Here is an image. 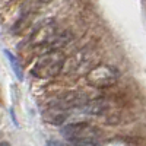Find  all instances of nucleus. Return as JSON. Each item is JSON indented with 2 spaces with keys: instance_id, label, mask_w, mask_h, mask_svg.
Listing matches in <instances>:
<instances>
[{
  "instance_id": "nucleus-1",
  "label": "nucleus",
  "mask_w": 146,
  "mask_h": 146,
  "mask_svg": "<svg viewBox=\"0 0 146 146\" xmlns=\"http://www.w3.org/2000/svg\"><path fill=\"white\" fill-rule=\"evenodd\" d=\"M64 62L66 58L62 54V51H48L36 60L31 73L35 78H40V79L56 78L63 72Z\"/></svg>"
},
{
  "instance_id": "nucleus-2",
  "label": "nucleus",
  "mask_w": 146,
  "mask_h": 146,
  "mask_svg": "<svg viewBox=\"0 0 146 146\" xmlns=\"http://www.w3.org/2000/svg\"><path fill=\"white\" fill-rule=\"evenodd\" d=\"M118 79V72L108 64H96L86 73V82L94 88L113 86Z\"/></svg>"
},
{
  "instance_id": "nucleus-3",
  "label": "nucleus",
  "mask_w": 146,
  "mask_h": 146,
  "mask_svg": "<svg viewBox=\"0 0 146 146\" xmlns=\"http://www.w3.org/2000/svg\"><path fill=\"white\" fill-rule=\"evenodd\" d=\"M88 101H89V95L86 92L70 91V92H66L63 95L57 96L56 100H53L48 104V107L69 111V110H73V108H82Z\"/></svg>"
},
{
  "instance_id": "nucleus-4",
  "label": "nucleus",
  "mask_w": 146,
  "mask_h": 146,
  "mask_svg": "<svg viewBox=\"0 0 146 146\" xmlns=\"http://www.w3.org/2000/svg\"><path fill=\"white\" fill-rule=\"evenodd\" d=\"M91 53L88 48H83L82 51L76 53L70 58H66L63 72L69 75H79V73H88L91 69Z\"/></svg>"
},
{
  "instance_id": "nucleus-5",
  "label": "nucleus",
  "mask_w": 146,
  "mask_h": 146,
  "mask_svg": "<svg viewBox=\"0 0 146 146\" xmlns=\"http://www.w3.org/2000/svg\"><path fill=\"white\" fill-rule=\"evenodd\" d=\"M96 133L98 130L88 123H70L62 129V135L72 142L79 139H95Z\"/></svg>"
},
{
  "instance_id": "nucleus-6",
  "label": "nucleus",
  "mask_w": 146,
  "mask_h": 146,
  "mask_svg": "<svg viewBox=\"0 0 146 146\" xmlns=\"http://www.w3.org/2000/svg\"><path fill=\"white\" fill-rule=\"evenodd\" d=\"M56 34H57V31H56V23H54V21H53V19H47L44 23H41V25L31 34L29 42H31V45H34V47L44 48V45L50 41Z\"/></svg>"
},
{
  "instance_id": "nucleus-7",
  "label": "nucleus",
  "mask_w": 146,
  "mask_h": 146,
  "mask_svg": "<svg viewBox=\"0 0 146 146\" xmlns=\"http://www.w3.org/2000/svg\"><path fill=\"white\" fill-rule=\"evenodd\" d=\"M80 110L83 114H88V115H104L110 110V104L107 100H102V98L92 100V101L89 100Z\"/></svg>"
},
{
  "instance_id": "nucleus-8",
  "label": "nucleus",
  "mask_w": 146,
  "mask_h": 146,
  "mask_svg": "<svg viewBox=\"0 0 146 146\" xmlns=\"http://www.w3.org/2000/svg\"><path fill=\"white\" fill-rule=\"evenodd\" d=\"M67 118V113L63 111V110H58V108H51L48 107V110L44 113V120L47 123H50L53 126H60L63 124Z\"/></svg>"
},
{
  "instance_id": "nucleus-9",
  "label": "nucleus",
  "mask_w": 146,
  "mask_h": 146,
  "mask_svg": "<svg viewBox=\"0 0 146 146\" xmlns=\"http://www.w3.org/2000/svg\"><path fill=\"white\" fill-rule=\"evenodd\" d=\"M5 56L7 57V60H9L12 69H13L16 78H18L19 80H22V79H23V75H22V67H21V62L18 60V57H16L13 53H10L9 50H5Z\"/></svg>"
},
{
  "instance_id": "nucleus-10",
  "label": "nucleus",
  "mask_w": 146,
  "mask_h": 146,
  "mask_svg": "<svg viewBox=\"0 0 146 146\" xmlns=\"http://www.w3.org/2000/svg\"><path fill=\"white\" fill-rule=\"evenodd\" d=\"M73 146H98L95 139H79L73 140Z\"/></svg>"
},
{
  "instance_id": "nucleus-11",
  "label": "nucleus",
  "mask_w": 146,
  "mask_h": 146,
  "mask_svg": "<svg viewBox=\"0 0 146 146\" xmlns=\"http://www.w3.org/2000/svg\"><path fill=\"white\" fill-rule=\"evenodd\" d=\"M47 146H63V145L60 143V142H56V140H50V142L47 143Z\"/></svg>"
},
{
  "instance_id": "nucleus-12",
  "label": "nucleus",
  "mask_w": 146,
  "mask_h": 146,
  "mask_svg": "<svg viewBox=\"0 0 146 146\" xmlns=\"http://www.w3.org/2000/svg\"><path fill=\"white\" fill-rule=\"evenodd\" d=\"M0 146H10L7 142H0Z\"/></svg>"
},
{
  "instance_id": "nucleus-13",
  "label": "nucleus",
  "mask_w": 146,
  "mask_h": 146,
  "mask_svg": "<svg viewBox=\"0 0 146 146\" xmlns=\"http://www.w3.org/2000/svg\"><path fill=\"white\" fill-rule=\"evenodd\" d=\"M40 2H42V3H48V2H51V0H40Z\"/></svg>"
}]
</instances>
